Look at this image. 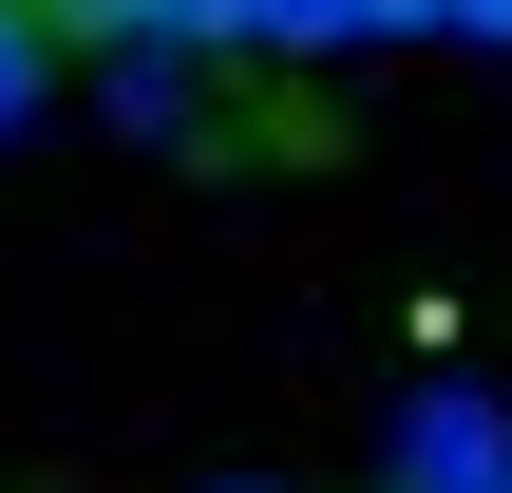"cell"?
<instances>
[{"label": "cell", "instance_id": "obj_1", "mask_svg": "<svg viewBox=\"0 0 512 493\" xmlns=\"http://www.w3.org/2000/svg\"><path fill=\"white\" fill-rule=\"evenodd\" d=\"M380 493H512V399L418 380V399H399V437H380Z\"/></svg>", "mask_w": 512, "mask_h": 493}, {"label": "cell", "instance_id": "obj_2", "mask_svg": "<svg viewBox=\"0 0 512 493\" xmlns=\"http://www.w3.org/2000/svg\"><path fill=\"white\" fill-rule=\"evenodd\" d=\"M57 19V57H133V38H171V57H247V0H38Z\"/></svg>", "mask_w": 512, "mask_h": 493}, {"label": "cell", "instance_id": "obj_3", "mask_svg": "<svg viewBox=\"0 0 512 493\" xmlns=\"http://www.w3.org/2000/svg\"><path fill=\"white\" fill-rule=\"evenodd\" d=\"M95 95H114L133 133H190V114H209V57H171V38H133V57H95Z\"/></svg>", "mask_w": 512, "mask_h": 493}, {"label": "cell", "instance_id": "obj_4", "mask_svg": "<svg viewBox=\"0 0 512 493\" xmlns=\"http://www.w3.org/2000/svg\"><path fill=\"white\" fill-rule=\"evenodd\" d=\"M247 38L266 57H361V38H399V0H247Z\"/></svg>", "mask_w": 512, "mask_h": 493}, {"label": "cell", "instance_id": "obj_5", "mask_svg": "<svg viewBox=\"0 0 512 493\" xmlns=\"http://www.w3.org/2000/svg\"><path fill=\"white\" fill-rule=\"evenodd\" d=\"M38 95H57V19H38V0H0V133H19Z\"/></svg>", "mask_w": 512, "mask_h": 493}, {"label": "cell", "instance_id": "obj_6", "mask_svg": "<svg viewBox=\"0 0 512 493\" xmlns=\"http://www.w3.org/2000/svg\"><path fill=\"white\" fill-rule=\"evenodd\" d=\"M228 493H285V475H228Z\"/></svg>", "mask_w": 512, "mask_h": 493}]
</instances>
